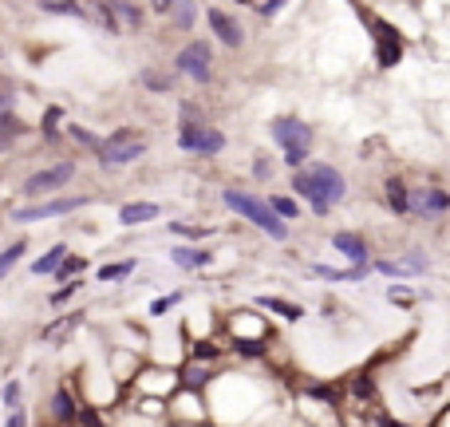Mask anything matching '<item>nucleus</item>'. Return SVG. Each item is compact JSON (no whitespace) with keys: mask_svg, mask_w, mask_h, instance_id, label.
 Masks as SVG:
<instances>
[{"mask_svg":"<svg viewBox=\"0 0 450 427\" xmlns=\"http://www.w3.org/2000/svg\"><path fill=\"white\" fill-rule=\"evenodd\" d=\"M292 186H297L300 198L312 202L316 214H328L332 206L344 198V174L336 171V166H328V163H316V166H308V171H300V166H297Z\"/></svg>","mask_w":450,"mask_h":427,"instance_id":"f257e3e1","label":"nucleus"},{"mask_svg":"<svg viewBox=\"0 0 450 427\" xmlns=\"http://www.w3.org/2000/svg\"><path fill=\"white\" fill-rule=\"evenodd\" d=\"M225 206H230V210H237L241 218H249V222L257 226V230H265L269 233V238H285V222H280L277 218V210H272L269 202H261V198H253V194H245V190H225Z\"/></svg>","mask_w":450,"mask_h":427,"instance_id":"f03ea898","label":"nucleus"},{"mask_svg":"<svg viewBox=\"0 0 450 427\" xmlns=\"http://www.w3.org/2000/svg\"><path fill=\"white\" fill-rule=\"evenodd\" d=\"M143 151H146L143 139H138L135 131L123 127V131H115L111 139H103L99 143V163L103 166H127V163H135Z\"/></svg>","mask_w":450,"mask_h":427,"instance_id":"7ed1b4c3","label":"nucleus"},{"mask_svg":"<svg viewBox=\"0 0 450 427\" xmlns=\"http://www.w3.org/2000/svg\"><path fill=\"white\" fill-rule=\"evenodd\" d=\"M364 12V9H359ZM364 20H372V36H375V56H379V68H395V64L403 60V40L399 32L387 24V20L372 16V12H364Z\"/></svg>","mask_w":450,"mask_h":427,"instance_id":"20e7f679","label":"nucleus"},{"mask_svg":"<svg viewBox=\"0 0 450 427\" xmlns=\"http://www.w3.org/2000/svg\"><path fill=\"white\" fill-rule=\"evenodd\" d=\"M178 143L186 146V151H202V154H221V151H225V135L213 131L210 123H194V119L182 123Z\"/></svg>","mask_w":450,"mask_h":427,"instance_id":"39448f33","label":"nucleus"},{"mask_svg":"<svg viewBox=\"0 0 450 427\" xmlns=\"http://www.w3.org/2000/svg\"><path fill=\"white\" fill-rule=\"evenodd\" d=\"M71 174H76V163H56L48 166V171H36L32 179L20 186V194L24 198H40V194H51V190H60L71 182Z\"/></svg>","mask_w":450,"mask_h":427,"instance_id":"423d86ee","label":"nucleus"},{"mask_svg":"<svg viewBox=\"0 0 450 427\" xmlns=\"http://www.w3.org/2000/svg\"><path fill=\"white\" fill-rule=\"evenodd\" d=\"M87 198H56V202H40V206H24V210H12V222H40V218H60V214L83 210Z\"/></svg>","mask_w":450,"mask_h":427,"instance_id":"0eeeda50","label":"nucleus"},{"mask_svg":"<svg viewBox=\"0 0 450 427\" xmlns=\"http://www.w3.org/2000/svg\"><path fill=\"white\" fill-rule=\"evenodd\" d=\"M174 68H178V71H186V76H190V79H198V84H205V79H210V48H205L202 40L186 44V48L178 51Z\"/></svg>","mask_w":450,"mask_h":427,"instance_id":"6e6552de","label":"nucleus"},{"mask_svg":"<svg viewBox=\"0 0 450 427\" xmlns=\"http://www.w3.org/2000/svg\"><path fill=\"white\" fill-rule=\"evenodd\" d=\"M272 139H277L285 151H308V143H312V127L300 119H277L272 123Z\"/></svg>","mask_w":450,"mask_h":427,"instance_id":"1a4fd4ad","label":"nucleus"},{"mask_svg":"<svg viewBox=\"0 0 450 427\" xmlns=\"http://www.w3.org/2000/svg\"><path fill=\"white\" fill-rule=\"evenodd\" d=\"M407 206L419 214V218H431V214L450 210V194H442L439 186H419V194L407 198Z\"/></svg>","mask_w":450,"mask_h":427,"instance_id":"9d476101","label":"nucleus"},{"mask_svg":"<svg viewBox=\"0 0 450 427\" xmlns=\"http://www.w3.org/2000/svg\"><path fill=\"white\" fill-rule=\"evenodd\" d=\"M205 16H210L213 32H218V36H221V44H230V48H237V44H241V40H245V32H241V28H237V24H233V20H230V16H225V12H221V9H210V12H205Z\"/></svg>","mask_w":450,"mask_h":427,"instance_id":"9b49d317","label":"nucleus"},{"mask_svg":"<svg viewBox=\"0 0 450 427\" xmlns=\"http://www.w3.org/2000/svg\"><path fill=\"white\" fill-rule=\"evenodd\" d=\"M111 16H115V24H119V32H135L138 24H143V12L131 4V0H107Z\"/></svg>","mask_w":450,"mask_h":427,"instance_id":"f8f14e48","label":"nucleus"},{"mask_svg":"<svg viewBox=\"0 0 450 427\" xmlns=\"http://www.w3.org/2000/svg\"><path fill=\"white\" fill-rule=\"evenodd\" d=\"M332 246L340 249L352 265H367V246H364V238H359V233H336V238H332Z\"/></svg>","mask_w":450,"mask_h":427,"instance_id":"ddd939ff","label":"nucleus"},{"mask_svg":"<svg viewBox=\"0 0 450 427\" xmlns=\"http://www.w3.org/2000/svg\"><path fill=\"white\" fill-rule=\"evenodd\" d=\"M150 218H158V206L154 202H131V206H123L119 210L123 226H143V222H150Z\"/></svg>","mask_w":450,"mask_h":427,"instance_id":"4468645a","label":"nucleus"},{"mask_svg":"<svg viewBox=\"0 0 450 427\" xmlns=\"http://www.w3.org/2000/svg\"><path fill=\"white\" fill-rule=\"evenodd\" d=\"M40 9L51 12V16H76V20H87V4L83 0H40Z\"/></svg>","mask_w":450,"mask_h":427,"instance_id":"2eb2a0df","label":"nucleus"},{"mask_svg":"<svg viewBox=\"0 0 450 427\" xmlns=\"http://www.w3.org/2000/svg\"><path fill=\"white\" fill-rule=\"evenodd\" d=\"M51 416L60 419V423H76L79 408H76V400H71V392H68V388H60V392L51 396Z\"/></svg>","mask_w":450,"mask_h":427,"instance_id":"dca6fc26","label":"nucleus"},{"mask_svg":"<svg viewBox=\"0 0 450 427\" xmlns=\"http://www.w3.org/2000/svg\"><path fill=\"white\" fill-rule=\"evenodd\" d=\"M76 325H79V313L60 316V321H51V325L44 328V341H48V344H63V341H68V333H71Z\"/></svg>","mask_w":450,"mask_h":427,"instance_id":"f3484780","label":"nucleus"},{"mask_svg":"<svg viewBox=\"0 0 450 427\" xmlns=\"http://www.w3.org/2000/svg\"><path fill=\"white\" fill-rule=\"evenodd\" d=\"M16 135H24V123H20L12 111H0V151H9Z\"/></svg>","mask_w":450,"mask_h":427,"instance_id":"a211bd4d","label":"nucleus"},{"mask_svg":"<svg viewBox=\"0 0 450 427\" xmlns=\"http://www.w3.org/2000/svg\"><path fill=\"white\" fill-rule=\"evenodd\" d=\"M170 20H174V28H182V32H186V28H194V0H170Z\"/></svg>","mask_w":450,"mask_h":427,"instance_id":"6ab92c4d","label":"nucleus"},{"mask_svg":"<svg viewBox=\"0 0 450 427\" xmlns=\"http://www.w3.org/2000/svg\"><path fill=\"white\" fill-rule=\"evenodd\" d=\"M407 198H411V194H407V186H403L399 179H391V182H387V206H391L395 214H411Z\"/></svg>","mask_w":450,"mask_h":427,"instance_id":"aec40b11","label":"nucleus"},{"mask_svg":"<svg viewBox=\"0 0 450 427\" xmlns=\"http://www.w3.org/2000/svg\"><path fill=\"white\" fill-rule=\"evenodd\" d=\"M174 265H182V269H198V265L210 261V249H174Z\"/></svg>","mask_w":450,"mask_h":427,"instance_id":"412c9836","label":"nucleus"},{"mask_svg":"<svg viewBox=\"0 0 450 427\" xmlns=\"http://www.w3.org/2000/svg\"><path fill=\"white\" fill-rule=\"evenodd\" d=\"M261 308H269V313H280L285 321H300V316H305V308L289 305V301H280V297H261Z\"/></svg>","mask_w":450,"mask_h":427,"instance_id":"4be33fe9","label":"nucleus"},{"mask_svg":"<svg viewBox=\"0 0 450 427\" xmlns=\"http://www.w3.org/2000/svg\"><path fill=\"white\" fill-rule=\"evenodd\" d=\"M63 253H68V246H51L48 253L40 257V261H32V273H40V277H44V273H51V269H56V265L63 261Z\"/></svg>","mask_w":450,"mask_h":427,"instance_id":"5701e85b","label":"nucleus"},{"mask_svg":"<svg viewBox=\"0 0 450 427\" xmlns=\"http://www.w3.org/2000/svg\"><path fill=\"white\" fill-rule=\"evenodd\" d=\"M24 241H16V246H9V249H4V253H0V281H4V277H9L12 273V265H16L20 261V257H24Z\"/></svg>","mask_w":450,"mask_h":427,"instance_id":"b1692460","label":"nucleus"},{"mask_svg":"<svg viewBox=\"0 0 450 427\" xmlns=\"http://www.w3.org/2000/svg\"><path fill=\"white\" fill-rule=\"evenodd\" d=\"M56 273V281H68V277H76V273H83V257H68L63 253V261L51 269Z\"/></svg>","mask_w":450,"mask_h":427,"instance_id":"393cba45","label":"nucleus"},{"mask_svg":"<svg viewBox=\"0 0 450 427\" xmlns=\"http://www.w3.org/2000/svg\"><path fill=\"white\" fill-rule=\"evenodd\" d=\"M127 273H135V261H115V265H103L99 269V281H119Z\"/></svg>","mask_w":450,"mask_h":427,"instance_id":"a878e982","label":"nucleus"},{"mask_svg":"<svg viewBox=\"0 0 450 427\" xmlns=\"http://www.w3.org/2000/svg\"><path fill=\"white\" fill-rule=\"evenodd\" d=\"M205 380H210L205 368H186V372H182V384H186V388H202Z\"/></svg>","mask_w":450,"mask_h":427,"instance_id":"bb28decb","label":"nucleus"},{"mask_svg":"<svg viewBox=\"0 0 450 427\" xmlns=\"http://www.w3.org/2000/svg\"><path fill=\"white\" fill-rule=\"evenodd\" d=\"M269 206L280 218H297V202H292V198H269Z\"/></svg>","mask_w":450,"mask_h":427,"instance_id":"cd10ccee","label":"nucleus"},{"mask_svg":"<svg viewBox=\"0 0 450 427\" xmlns=\"http://www.w3.org/2000/svg\"><path fill=\"white\" fill-rule=\"evenodd\" d=\"M237 352L241 356H265L269 348H265V341H237Z\"/></svg>","mask_w":450,"mask_h":427,"instance_id":"c85d7f7f","label":"nucleus"},{"mask_svg":"<svg viewBox=\"0 0 450 427\" xmlns=\"http://www.w3.org/2000/svg\"><path fill=\"white\" fill-rule=\"evenodd\" d=\"M178 301H182V293H170V297H158V301L150 305V313H154V316H162L166 308H174V305H178Z\"/></svg>","mask_w":450,"mask_h":427,"instance_id":"c756f323","label":"nucleus"},{"mask_svg":"<svg viewBox=\"0 0 450 427\" xmlns=\"http://www.w3.org/2000/svg\"><path fill=\"white\" fill-rule=\"evenodd\" d=\"M60 107H48V115H44V135L48 139H56V123H60Z\"/></svg>","mask_w":450,"mask_h":427,"instance_id":"7c9ffc66","label":"nucleus"},{"mask_svg":"<svg viewBox=\"0 0 450 427\" xmlns=\"http://www.w3.org/2000/svg\"><path fill=\"white\" fill-rule=\"evenodd\" d=\"M143 84H146V87H154V91H166V87H170V79L158 76V71H143Z\"/></svg>","mask_w":450,"mask_h":427,"instance_id":"2f4dec72","label":"nucleus"},{"mask_svg":"<svg viewBox=\"0 0 450 427\" xmlns=\"http://www.w3.org/2000/svg\"><path fill=\"white\" fill-rule=\"evenodd\" d=\"M79 285H83V281H71V277H68V285H63V289H56V293H51V305H63V301H68L71 293L79 289Z\"/></svg>","mask_w":450,"mask_h":427,"instance_id":"473e14b6","label":"nucleus"},{"mask_svg":"<svg viewBox=\"0 0 450 427\" xmlns=\"http://www.w3.org/2000/svg\"><path fill=\"white\" fill-rule=\"evenodd\" d=\"M352 388H356V396H364V400H372V396H375V388H372V380H367V376H356V380H352Z\"/></svg>","mask_w":450,"mask_h":427,"instance_id":"72a5a7b5","label":"nucleus"},{"mask_svg":"<svg viewBox=\"0 0 450 427\" xmlns=\"http://www.w3.org/2000/svg\"><path fill=\"white\" fill-rule=\"evenodd\" d=\"M4 403H9V408H16V403H20V384H16V380L4 384Z\"/></svg>","mask_w":450,"mask_h":427,"instance_id":"f704fd0d","label":"nucleus"},{"mask_svg":"<svg viewBox=\"0 0 450 427\" xmlns=\"http://www.w3.org/2000/svg\"><path fill=\"white\" fill-rule=\"evenodd\" d=\"M71 139H79V143H87V146H95V151H99V139H95L91 131H83V127H71Z\"/></svg>","mask_w":450,"mask_h":427,"instance_id":"c9c22d12","label":"nucleus"},{"mask_svg":"<svg viewBox=\"0 0 450 427\" xmlns=\"http://www.w3.org/2000/svg\"><path fill=\"white\" fill-rule=\"evenodd\" d=\"M12 99H16V91L9 84H0V111H12Z\"/></svg>","mask_w":450,"mask_h":427,"instance_id":"e433bc0d","label":"nucleus"},{"mask_svg":"<svg viewBox=\"0 0 450 427\" xmlns=\"http://www.w3.org/2000/svg\"><path fill=\"white\" fill-rule=\"evenodd\" d=\"M305 159H308V151H285V163H289L292 171H297V166L305 163Z\"/></svg>","mask_w":450,"mask_h":427,"instance_id":"4c0bfd02","label":"nucleus"},{"mask_svg":"<svg viewBox=\"0 0 450 427\" xmlns=\"http://www.w3.org/2000/svg\"><path fill=\"white\" fill-rule=\"evenodd\" d=\"M170 230H174V233H182V238H202V233H205V230H198V226H182V222H178V226H170Z\"/></svg>","mask_w":450,"mask_h":427,"instance_id":"58836bf2","label":"nucleus"},{"mask_svg":"<svg viewBox=\"0 0 450 427\" xmlns=\"http://www.w3.org/2000/svg\"><path fill=\"white\" fill-rule=\"evenodd\" d=\"M285 4H289V0H269V4H261V16H277Z\"/></svg>","mask_w":450,"mask_h":427,"instance_id":"ea45409f","label":"nucleus"},{"mask_svg":"<svg viewBox=\"0 0 450 427\" xmlns=\"http://www.w3.org/2000/svg\"><path fill=\"white\" fill-rule=\"evenodd\" d=\"M194 356H198V360H213V356H218V348H213V344H198Z\"/></svg>","mask_w":450,"mask_h":427,"instance_id":"a19ab883","label":"nucleus"},{"mask_svg":"<svg viewBox=\"0 0 450 427\" xmlns=\"http://www.w3.org/2000/svg\"><path fill=\"white\" fill-rule=\"evenodd\" d=\"M9 423H12V427L28 423V416H24V411H20V403H16V408H12V411H9Z\"/></svg>","mask_w":450,"mask_h":427,"instance_id":"79ce46f5","label":"nucleus"},{"mask_svg":"<svg viewBox=\"0 0 450 427\" xmlns=\"http://www.w3.org/2000/svg\"><path fill=\"white\" fill-rule=\"evenodd\" d=\"M154 9H158V12H166V9H170V0H154Z\"/></svg>","mask_w":450,"mask_h":427,"instance_id":"37998d69","label":"nucleus"}]
</instances>
